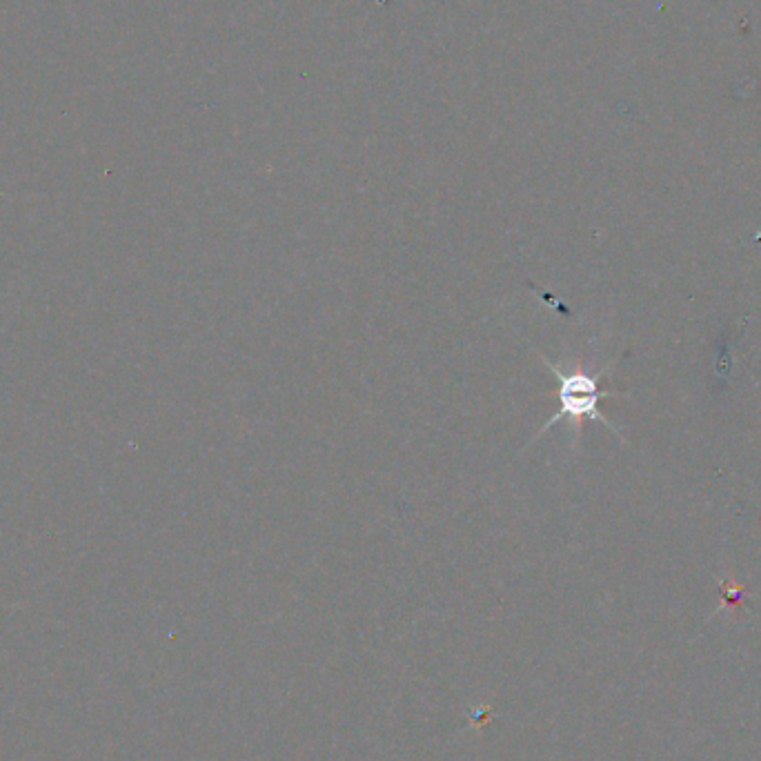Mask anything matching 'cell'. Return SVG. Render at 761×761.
<instances>
[{
	"label": "cell",
	"mask_w": 761,
	"mask_h": 761,
	"mask_svg": "<svg viewBox=\"0 0 761 761\" xmlns=\"http://www.w3.org/2000/svg\"><path fill=\"white\" fill-rule=\"evenodd\" d=\"M541 361L546 363V368L555 374L557 377V401H559V410L555 417H552L546 426H543L539 430V434L535 437V441L539 437H543L552 426H555L557 421L561 419H568L572 430H575V439L581 437V430H583V421L586 419H592V421H599L604 423L606 428H610L612 432L617 434V437H621L619 428L615 426V423L608 421L604 417V412L599 410V401L606 399V397H615V394H621L619 390H601V379L606 377V374L612 370V363L606 365L604 370H599L597 374H588L583 370H572V372H566L561 370L557 363H552L546 354L539 352Z\"/></svg>",
	"instance_id": "obj_1"
}]
</instances>
